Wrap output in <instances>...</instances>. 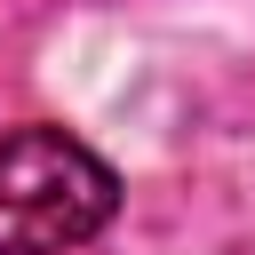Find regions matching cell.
Returning a JSON list of instances; mask_svg holds the SVG:
<instances>
[{
    "label": "cell",
    "instance_id": "1",
    "mask_svg": "<svg viewBox=\"0 0 255 255\" xmlns=\"http://www.w3.org/2000/svg\"><path fill=\"white\" fill-rule=\"evenodd\" d=\"M120 207V175L64 128L0 135V255H64Z\"/></svg>",
    "mask_w": 255,
    "mask_h": 255
}]
</instances>
